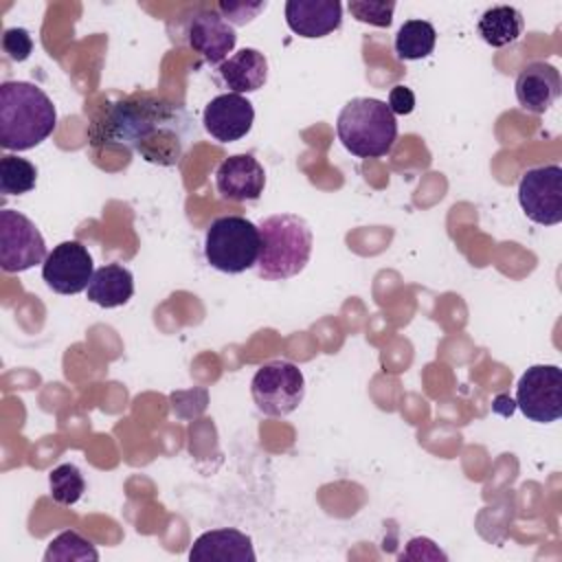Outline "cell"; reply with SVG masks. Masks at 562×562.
<instances>
[{"label":"cell","mask_w":562,"mask_h":562,"mask_svg":"<svg viewBox=\"0 0 562 562\" xmlns=\"http://www.w3.org/2000/svg\"><path fill=\"white\" fill-rule=\"evenodd\" d=\"M90 143L121 145L160 167L180 162L191 136V121L182 105L151 94H136L108 103L90 123Z\"/></svg>","instance_id":"obj_1"},{"label":"cell","mask_w":562,"mask_h":562,"mask_svg":"<svg viewBox=\"0 0 562 562\" xmlns=\"http://www.w3.org/2000/svg\"><path fill=\"white\" fill-rule=\"evenodd\" d=\"M57 125L50 97L31 81L0 86V145L7 151H26L46 140Z\"/></svg>","instance_id":"obj_2"},{"label":"cell","mask_w":562,"mask_h":562,"mask_svg":"<svg viewBox=\"0 0 562 562\" xmlns=\"http://www.w3.org/2000/svg\"><path fill=\"white\" fill-rule=\"evenodd\" d=\"M261 250L257 274L266 281H283L303 272L312 257V231L294 213H277L259 222Z\"/></svg>","instance_id":"obj_3"},{"label":"cell","mask_w":562,"mask_h":562,"mask_svg":"<svg viewBox=\"0 0 562 562\" xmlns=\"http://www.w3.org/2000/svg\"><path fill=\"white\" fill-rule=\"evenodd\" d=\"M342 147L358 158L386 156L397 140V121L380 99L356 97L347 101L336 119Z\"/></svg>","instance_id":"obj_4"},{"label":"cell","mask_w":562,"mask_h":562,"mask_svg":"<svg viewBox=\"0 0 562 562\" xmlns=\"http://www.w3.org/2000/svg\"><path fill=\"white\" fill-rule=\"evenodd\" d=\"M261 250L259 226L241 215H222L211 222L204 235V257L211 268L239 274L257 266Z\"/></svg>","instance_id":"obj_5"},{"label":"cell","mask_w":562,"mask_h":562,"mask_svg":"<svg viewBox=\"0 0 562 562\" xmlns=\"http://www.w3.org/2000/svg\"><path fill=\"white\" fill-rule=\"evenodd\" d=\"M250 395L257 408L270 417H285L305 397L303 371L288 360H270L250 380Z\"/></svg>","instance_id":"obj_6"},{"label":"cell","mask_w":562,"mask_h":562,"mask_svg":"<svg viewBox=\"0 0 562 562\" xmlns=\"http://www.w3.org/2000/svg\"><path fill=\"white\" fill-rule=\"evenodd\" d=\"M520 413L536 424H551L562 415V369L558 364H533L516 384Z\"/></svg>","instance_id":"obj_7"},{"label":"cell","mask_w":562,"mask_h":562,"mask_svg":"<svg viewBox=\"0 0 562 562\" xmlns=\"http://www.w3.org/2000/svg\"><path fill=\"white\" fill-rule=\"evenodd\" d=\"M48 257L40 228L20 211H0V266L4 272H24Z\"/></svg>","instance_id":"obj_8"},{"label":"cell","mask_w":562,"mask_h":562,"mask_svg":"<svg viewBox=\"0 0 562 562\" xmlns=\"http://www.w3.org/2000/svg\"><path fill=\"white\" fill-rule=\"evenodd\" d=\"M518 202L522 213L540 224L555 226L562 222V167H531L518 182Z\"/></svg>","instance_id":"obj_9"},{"label":"cell","mask_w":562,"mask_h":562,"mask_svg":"<svg viewBox=\"0 0 562 562\" xmlns=\"http://www.w3.org/2000/svg\"><path fill=\"white\" fill-rule=\"evenodd\" d=\"M92 274V255L77 239L57 244L42 263V279L57 294H79L88 290Z\"/></svg>","instance_id":"obj_10"},{"label":"cell","mask_w":562,"mask_h":562,"mask_svg":"<svg viewBox=\"0 0 562 562\" xmlns=\"http://www.w3.org/2000/svg\"><path fill=\"white\" fill-rule=\"evenodd\" d=\"M255 121V108L244 94L224 92L213 97L202 112L206 134L217 143H235L244 138Z\"/></svg>","instance_id":"obj_11"},{"label":"cell","mask_w":562,"mask_h":562,"mask_svg":"<svg viewBox=\"0 0 562 562\" xmlns=\"http://www.w3.org/2000/svg\"><path fill=\"white\" fill-rule=\"evenodd\" d=\"M187 42L209 66H220L224 59H228V53H233L237 33L220 11L200 9L187 24Z\"/></svg>","instance_id":"obj_12"},{"label":"cell","mask_w":562,"mask_h":562,"mask_svg":"<svg viewBox=\"0 0 562 562\" xmlns=\"http://www.w3.org/2000/svg\"><path fill=\"white\" fill-rule=\"evenodd\" d=\"M266 187V169L252 154H235L224 158L215 169V189L224 200L252 202Z\"/></svg>","instance_id":"obj_13"},{"label":"cell","mask_w":562,"mask_h":562,"mask_svg":"<svg viewBox=\"0 0 562 562\" xmlns=\"http://www.w3.org/2000/svg\"><path fill=\"white\" fill-rule=\"evenodd\" d=\"M514 90L522 110L544 114L562 92L560 70L547 61H529L518 72Z\"/></svg>","instance_id":"obj_14"},{"label":"cell","mask_w":562,"mask_h":562,"mask_svg":"<svg viewBox=\"0 0 562 562\" xmlns=\"http://www.w3.org/2000/svg\"><path fill=\"white\" fill-rule=\"evenodd\" d=\"M285 24L299 37H325L340 29L342 4L338 0H288Z\"/></svg>","instance_id":"obj_15"},{"label":"cell","mask_w":562,"mask_h":562,"mask_svg":"<svg viewBox=\"0 0 562 562\" xmlns=\"http://www.w3.org/2000/svg\"><path fill=\"white\" fill-rule=\"evenodd\" d=\"M191 562H255L250 536L239 529L224 527L198 536L189 549Z\"/></svg>","instance_id":"obj_16"},{"label":"cell","mask_w":562,"mask_h":562,"mask_svg":"<svg viewBox=\"0 0 562 562\" xmlns=\"http://www.w3.org/2000/svg\"><path fill=\"white\" fill-rule=\"evenodd\" d=\"M217 77L235 94L257 92L268 81V59L257 48H241L217 66Z\"/></svg>","instance_id":"obj_17"},{"label":"cell","mask_w":562,"mask_h":562,"mask_svg":"<svg viewBox=\"0 0 562 562\" xmlns=\"http://www.w3.org/2000/svg\"><path fill=\"white\" fill-rule=\"evenodd\" d=\"M86 294L99 307H121L134 294V274L121 263H105L94 270Z\"/></svg>","instance_id":"obj_18"},{"label":"cell","mask_w":562,"mask_h":562,"mask_svg":"<svg viewBox=\"0 0 562 562\" xmlns=\"http://www.w3.org/2000/svg\"><path fill=\"white\" fill-rule=\"evenodd\" d=\"M476 31L485 44H490L492 48H503L522 37L525 20L518 9L509 4H496L483 11Z\"/></svg>","instance_id":"obj_19"},{"label":"cell","mask_w":562,"mask_h":562,"mask_svg":"<svg viewBox=\"0 0 562 562\" xmlns=\"http://www.w3.org/2000/svg\"><path fill=\"white\" fill-rule=\"evenodd\" d=\"M437 31L426 20H406L393 40V50L402 61L424 59L435 50Z\"/></svg>","instance_id":"obj_20"},{"label":"cell","mask_w":562,"mask_h":562,"mask_svg":"<svg viewBox=\"0 0 562 562\" xmlns=\"http://www.w3.org/2000/svg\"><path fill=\"white\" fill-rule=\"evenodd\" d=\"M37 169L31 160L4 154L0 158V193L2 195H24L35 189Z\"/></svg>","instance_id":"obj_21"},{"label":"cell","mask_w":562,"mask_h":562,"mask_svg":"<svg viewBox=\"0 0 562 562\" xmlns=\"http://www.w3.org/2000/svg\"><path fill=\"white\" fill-rule=\"evenodd\" d=\"M53 560H59V562H68V560L86 562V560H92V562H97L99 560V551L81 533L68 529V531H61L57 538L50 540V544H48V549L44 553V562H53Z\"/></svg>","instance_id":"obj_22"},{"label":"cell","mask_w":562,"mask_h":562,"mask_svg":"<svg viewBox=\"0 0 562 562\" xmlns=\"http://www.w3.org/2000/svg\"><path fill=\"white\" fill-rule=\"evenodd\" d=\"M48 485H50L53 501L59 505H66V507L75 505L86 492L83 474L75 463L57 465L48 476Z\"/></svg>","instance_id":"obj_23"},{"label":"cell","mask_w":562,"mask_h":562,"mask_svg":"<svg viewBox=\"0 0 562 562\" xmlns=\"http://www.w3.org/2000/svg\"><path fill=\"white\" fill-rule=\"evenodd\" d=\"M349 13L364 24L371 26H391L395 2H367V0H349Z\"/></svg>","instance_id":"obj_24"},{"label":"cell","mask_w":562,"mask_h":562,"mask_svg":"<svg viewBox=\"0 0 562 562\" xmlns=\"http://www.w3.org/2000/svg\"><path fill=\"white\" fill-rule=\"evenodd\" d=\"M2 50L7 53L9 59L13 61H24L31 57L33 53V37L29 35L26 29L22 26H13V29H7L2 33Z\"/></svg>","instance_id":"obj_25"},{"label":"cell","mask_w":562,"mask_h":562,"mask_svg":"<svg viewBox=\"0 0 562 562\" xmlns=\"http://www.w3.org/2000/svg\"><path fill=\"white\" fill-rule=\"evenodd\" d=\"M266 7H268V2H220L217 11L233 26H244L252 18H257Z\"/></svg>","instance_id":"obj_26"},{"label":"cell","mask_w":562,"mask_h":562,"mask_svg":"<svg viewBox=\"0 0 562 562\" xmlns=\"http://www.w3.org/2000/svg\"><path fill=\"white\" fill-rule=\"evenodd\" d=\"M386 105H389V110H391L393 114L406 116V114H411V112L415 110V94H413V90H411V88H406V86L397 83V86H393V88H391Z\"/></svg>","instance_id":"obj_27"}]
</instances>
